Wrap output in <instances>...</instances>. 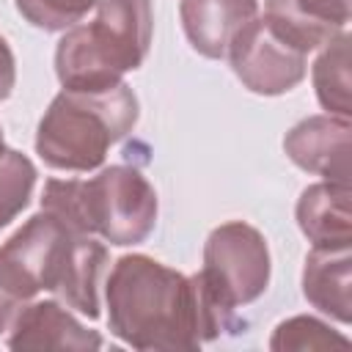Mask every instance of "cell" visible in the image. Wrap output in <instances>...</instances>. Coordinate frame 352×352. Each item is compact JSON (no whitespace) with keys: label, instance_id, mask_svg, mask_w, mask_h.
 <instances>
[{"label":"cell","instance_id":"6da1fadb","mask_svg":"<svg viewBox=\"0 0 352 352\" xmlns=\"http://www.w3.org/2000/svg\"><path fill=\"white\" fill-rule=\"evenodd\" d=\"M107 319L135 349H195L228 330L195 275L187 278L140 253L116 261L107 278Z\"/></svg>","mask_w":352,"mask_h":352},{"label":"cell","instance_id":"7a4b0ae2","mask_svg":"<svg viewBox=\"0 0 352 352\" xmlns=\"http://www.w3.org/2000/svg\"><path fill=\"white\" fill-rule=\"evenodd\" d=\"M104 261L107 250L88 234L72 231L44 209L33 214L0 248V336L38 292H55L66 305L96 319Z\"/></svg>","mask_w":352,"mask_h":352},{"label":"cell","instance_id":"3957f363","mask_svg":"<svg viewBox=\"0 0 352 352\" xmlns=\"http://www.w3.org/2000/svg\"><path fill=\"white\" fill-rule=\"evenodd\" d=\"M41 209L72 231L99 234L110 245H135L154 228L157 192L138 168L113 165L94 179H50Z\"/></svg>","mask_w":352,"mask_h":352},{"label":"cell","instance_id":"277c9868","mask_svg":"<svg viewBox=\"0 0 352 352\" xmlns=\"http://www.w3.org/2000/svg\"><path fill=\"white\" fill-rule=\"evenodd\" d=\"M154 14L148 0H99L94 19L72 25L55 50L63 88L104 91L138 69L151 44Z\"/></svg>","mask_w":352,"mask_h":352},{"label":"cell","instance_id":"5b68a950","mask_svg":"<svg viewBox=\"0 0 352 352\" xmlns=\"http://www.w3.org/2000/svg\"><path fill=\"white\" fill-rule=\"evenodd\" d=\"M135 121L138 99L124 82L104 91L63 88L38 124L36 148L58 170H94Z\"/></svg>","mask_w":352,"mask_h":352},{"label":"cell","instance_id":"8992f818","mask_svg":"<svg viewBox=\"0 0 352 352\" xmlns=\"http://www.w3.org/2000/svg\"><path fill=\"white\" fill-rule=\"evenodd\" d=\"M195 278L209 305L231 327L234 311L258 300L267 289L270 250L264 236L242 220L217 226L204 245V267Z\"/></svg>","mask_w":352,"mask_h":352},{"label":"cell","instance_id":"52a82bcc","mask_svg":"<svg viewBox=\"0 0 352 352\" xmlns=\"http://www.w3.org/2000/svg\"><path fill=\"white\" fill-rule=\"evenodd\" d=\"M226 58L253 94L275 96L305 77V52L286 44L258 14L234 36Z\"/></svg>","mask_w":352,"mask_h":352},{"label":"cell","instance_id":"ba28073f","mask_svg":"<svg viewBox=\"0 0 352 352\" xmlns=\"http://www.w3.org/2000/svg\"><path fill=\"white\" fill-rule=\"evenodd\" d=\"M283 148L302 170L324 176V182L349 184V118H305L286 135Z\"/></svg>","mask_w":352,"mask_h":352},{"label":"cell","instance_id":"9c48e42d","mask_svg":"<svg viewBox=\"0 0 352 352\" xmlns=\"http://www.w3.org/2000/svg\"><path fill=\"white\" fill-rule=\"evenodd\" d=\"M264 22L286 44L308 55L344 33L349 0H267Z\"/></svg>","mask_w":352,"mask_h":352},{"label":"cell","instance_id":"30bf717a","mask_svg":"<svg viewBox=\"0 0 352 352\" xmlns=\"http://www.w3.org/2000/svg\"><path fill=\"white\" fill-rule=\"evenodd\" d=\"M11 349H99L102 338L85 330L63 305L52 300L25 302L8 324Z\"/></svg>","mask_w":352,"mask_h":352},{"label":"cell","instance_id":"8fae6325","mask_svg":"<svg viewBox=\"0 0 352 352\" xmlns=\"http://www.w3.org/2000/svg\"><path fill=\"white\" fill-rule=\"evenodd\" d=\"M182 25L190 44L206 58H226L234 36L258 14L256 0H182Z\"/></svg>","mask_w":352,"mask_h":352},{"label":"cell","instance_id":"7c38bea8","mask_svg":"<svg viewBox=\"0 0 352 352\" xmlns=\"http://www.w3.org/2000/svg\"><path fill=\"white\" fill-rule=\"evenodd\" d=\"M297 223L314 248H341L352 242L349 184H311L297 204Z\"/></svg>","mask_w":352,"mask_h":352},{"label":"cell","instance_id":"4fadbf2b","mask_svg":"<svg viewBox=\"0 0 352 352\" xmlns=\"http://www.w3.org/2000/svg\"><path fill=\"white\" fill-rule=\"evenodd\" d=\"M349 245L314 248L305 258L302 292L311 305L330 314L338 322L352 319V286H349Z\"/></svg>","mask_w":352,"mask_h":352},{"label":"cell","instance_id":"5bb4252c","mask_svg":"<svg viewBox=\"0 0 352 352\" xmlns=\"http://www.w3.org/2000/svg\"><path fill=\"white\" fill-rule=\"evenodd\" d=\"M314 88L319 104L338 118H349V36L338 33L324 44V52L314 63Z\"/></svg>","mask_w":352,"mask_h":352},{"label":"cell","instance_id":"9a60e30c","mask_svg":"<svg viewBox=\"0 0 352 352\" xmlns=\"http://www.w3.org/2000/svg\"><path fill=\"white\" fill-rule=\"evenodd\" d=\"M33 184H36L33 162L19 151L6 148L0 154V228L8 226L28 206Z\"/></svg>","mask_w":352,"mask_h":352},{"label":"cell","instance_id":"2e32d148","mask_svg":"<svg viewBox=\"0 0 352 352\" xmlns=\"http://www.w3.org/2000/svg\"><path fill=\"white\" fill-rule=\"evenodd\" d=\"M349 341L338 333H333L327 324L311 316H294L289 322H280L270 346L272 349H333L346 346Z\"/></svg>","mask_w":352,"mask_h":352},{"label":"cell","instance_id":"e0dca14e","mask_svg":"<svg viewBox=\"0 0 352 352\" xmlns=\"http://www.w3.org/2000/svg\"><path fill=\"white\" fill-rule=\"evenodd\" d=\"M99 0H16L19 14L44 30H63L80 22Z\"/></svg>","mask_w":352,"mask_h":352},{"label":"cell","instance_id":"ac0fdd59","mask_svg":"<svg viewBox=\"0 0 352 352\" xmlns=\"http://www.w3.org/2000/svg\"><path fill=\"white\" fill-rule=\"evenodd\" d=\"M14 80H16V69H14V52H11V47L6 44V38L0 36V102H3V99L11 94Z\"/></svg>","mask_w":352,"mask_h":352},{"label":"cell","instance_id":"d6986e66","mask_svg":"<svg viewBox=\"0 0 352 352\" xmlns=\"http://www.w3.org/2000/svg\"><path fill=\"white\" fill-rule=\"evenodd\" d=\"M6 151V146H3V129H0V154Z\"/></svg>","mask_w":352,"mask_h":352}]
</instances>
